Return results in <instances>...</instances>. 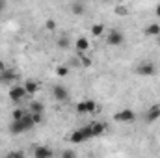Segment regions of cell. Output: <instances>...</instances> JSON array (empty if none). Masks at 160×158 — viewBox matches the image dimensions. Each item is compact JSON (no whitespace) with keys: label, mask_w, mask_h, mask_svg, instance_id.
Segmentation results:
<instances>
[{"label":"cell","mask_w":160,"mask_h":158,"mask_svg":"<svg viewBox=\"0 0 160 158\" xmlns=\"http://www.w3.org/2000/svg\"><path fill=\"white\" fill-rule=\"evenodd\" d=\"M84 9H86V7H84V4H80V2H75L71 11H73V15H82V13H84Z\"/></svg>","instance_id":"obj_17"},{"label":"cell","mask_w":160,"mask_h":158,"mask_svg":"<svg viewBox=\"0 0 160 158\" xmlns=\"http://www.w3.org/2000/svg\"><path fill=\"white\" fill-rule=\"evenodd\" d=\"M106 43L110 45V47H121L123 43H125V34L118 30V28H112L108 34H106Z\"/></svg>","instance_id":"obj_3"},{"label":"cell","mask_w":160,"mask_h":158,"mask_svg":"<svg viewBox=\"0 0 160 158\" xmlns=\"http://www.w3.org/2000/svg\"><path fill=\"white\" fill-rule=\"evenodd\" d=\"M58 47H60V48H67V47H69V39H67V37H60V39H58Z\"/></svg>","instance_id":"obj_23"},{"label":"cell","mask_w":160,"mask_h":158,"mask_svg":"<svg viewBox=\"0 0 160 158\" xmlns=\"http://www.w3.org/2000/svg\"><path fill=\"white\" fill-rule=\"evenodd\" d=\"M155 15H157V17L160 19V4L157 6V7H155Z\"/></svg>","instance_id":"obj_27"},{"label":"cell","mask_w":160,"mask_h":158,"mask_svg":"<svg viewBox=\"0 0 160 158\" xmlns=\"http://www.w3.org/2000/svg\"><path fill=\"white\" fill-rule=\"evenodd\" d=\"M22 156H24L22 151H11V153H8V158H22Z\"/></svg>","instance_id":"obj_24"},{"label":"cell","mask_w":160,"mask_h":158,"mask_svg":"<svg viewBox=\"0 0 160 158\" xmlns=\"http://www.w3.org/2000/svg\"><path fill=\"white\" fill-rule=\"evenodd\" d=\"M160 119V104H153L147 112H145V121L147 123H155Z\"/></svg>","instance_id":"obj_8"},{"label":"cell","mask_w":160,"mask_h":158,"mask_svg":"<svg viewBox=\"0 0 160 158\" xmlns=\"http://www.w3.org/2000/svg\"><path fill=\"white\" fill-rule=\"evenodd\" d=\"M75 155H77L75 151H63V153H62V156L63 158H71V156H75Z\"/></svg>","instance_id":"obj_25"},{"label":"cell","mask_w":160,"mask_h":158,"mask_svg":"<svg viewBox=\"0 0 160 158\" xmlns=\"http://www.w3.org/2000/svg\"><path fill=\"white\" fill-rule=\"evenodd\" d=\"M22 86H24V89H26L28 97H30V95H36V93L39 91V84H38L36 80H26V82H24Z\"/></svg>","instance_id":"obj_12"},{"label":"cell","mask_w":160,"mask_h":158,"mask_svg":"<svg viewBox=\"0 0 160 158\" xmlns=\"http://www.w3.org/2000/svg\"><path fill=\"white\" fill-rule=\"evenodd\" d=\"M86 108H88V114H95L97 112V102L93 99H86Z\"/></svg>","instance_id":"obj_16"},{"label":"cell","mask_w":160,"mask_h":158,"mask_svg":"<svg viewBox=\"0 0 160 158\" xmlns=\"http://www.w3.org/2000/svg\"><path fill=\"white\" fill-rule=\"evenodd\" d=\"M91 138H93V132H91L89 125H86V126L77 128V130L71 132L69 141H71V143H84V141H88V140H91Z\"/></svg>","instance_id":"obj_2"},{"label":"cell","mask_w":160,"mask_h":158,"mask_svg":"<svg viewBox=\"0 0 160 158\" xmlns=\"http://www.w3.org/2000/svg\"><path fill=\"white\" fill-rule=\"evenodd\" d=\"M143 34H145L147 37H157V36L160 34V24H157V22H149V24L145 26Z\"/></svg>","instance_id":"obj_10"},{"label":"cell","mask_w":160,"mask_h":158,"mask_svg":"<svg viewBox=\"0 0 160 158\" xmlns=\"http://www.w3.org/2000/svg\"><path fill=\"white\" fill-rule=\"evenodd\" d=\"M104 2H108V0H104Z\"/></svg>","instance_id":"obj_30"},{"label":"cell","mask_w":160,"mask_h":158,"mask_svg":"<svg viewBox=\"0 0 160 158\" xmlns=\"http://www.w3.org/2000/svg\"><path fill=\"white\" fill-rule=\"evenodd\" d=\"M127 13H128V9H127L125 6H118V7H116V15H119V17H125Z\"/></svg>","instance_id":"obj_21"},{"label":"cell","mask_w":160,"mask_h":158,"mask_svg":"<svg viewBox=\"0 0 160 158\" xmlns=\"http://www.w3.org/2000/svg\"><path fill=\"white\" fill-rule=\"evenodd\" d=\"M89 128H91V132H93V138H95V136H101V134H104V130H106V125H104V123H99V121H93V123H89Z\"/></svg>","instance_id":"obj_13"},{"label":"cell","mask_w":160,"mask_h":158,"mask_svg":"<svg viewBox=\"0 0 160 158\" xmlns=\"http://www.w3.org/2000/svg\"><path fill=\"white\" fill-rule=\"evenodd\" d=\"M30 114H45V104L39 101H32L30 102Z\"/></svg>","instance_id":"obj_14"},{"label":"cell","mask_w":160,"mask_h":158,"mask_svg":"<svg viewBox=\"0 0 160 158\" xmlns=\"http://www.w3.org/2000/svg\"><path fill=\"white\" fill-rule=\"evenodd\" d=\"M8 95H9V99H11L13 102H21L22 99H26V97H28V93H26V89H24V86H22V84L11 86Z\"/></svg>","instance_id":"obj_5"},{"label":"cell","mask_w":160,"mask_h":158,"mask_svg":"<svg viewBox=\"0 0 160 158\" xmlns=\"http://www.w3.org/2000/svg\"><path fill=\"white\" fill-rule=\"evenodd\" d=\"M134 73L140 75V77H155V73H157V65H155L153 62H143V63L136 65Z\"/></svg>","instance_id":"obj_4"},{"label":"cell","mask_w":160,"mask_h":158,"mask_svg":"<svg viewBox=\"0 0 160 158\" xmlns=\"http://www.w3.org/2000/svg\"><path fill=\"white\" fill-rule=\"evenodd\" d=\"M155 39H157V43H158V47H160V34L157 36V37H155Z\"/></svg>","instance_id":"obj_28"},{"label":"cell","mask_w":160,"mask_h":158,"mask_svg":"<svg viewBox=\"0 0 160 158\" xmlns=\"http://www.w3.org/2000/svg\"><path fill=\"white\" fill-rule=\"evenodd\" d=\"M6 9V2L4 0H0V15H2V11Z\"/></svg>","instance_id":"obj_26"},{"label":"cell","mask_w":160,"mask_h":158,"mask_svg":"<svg viewBox=\"0 0 160 158\" xmlns=\"http://www.w3.org/2000/svg\"><path fill=\"white\" fill-rule=\"evenodd\" d=\"M24 114H26V112H24L22 108H15V110H13V119H21Z\"/></svg>","instance_id":"obj_22"},{"label":"cell","mask_w":160,"mask_h":158,"mask_svg":"<svg viewBox=\"0 0 160 158\" xmlns=\"http://www.w3.org/2000/svg\"><path fill=\"white\" fill-rule=\"evenodd\" d=\"M75 47H77V50H78L80 56H82L84 52L89 50V39H88V37H78V39L75 41Z\"/></svg>","instance_id":"obj_11"},{"label":"cell","mask_w":160,"mask_h":158,"mask_svg":"<svg viewBox=\"0 0 160 158\" xmlns=\"http://www.w3.org/2000/svg\"><path fill=\"white\" fill-rule=\"evenodd\" d=\"M114 119L118 121V123H132L134 119H136V114H134V110H130V108H125V110H119Z\"/></svg>","instance_id":"obj_7"},{"label":"cell","mask_w":160,"mask_h":158,"mask_svg":"<svg viewBox=\"0 0 160 158\" xmlns=\"http://www.w3.org/2000/svg\"><path fill=\"white\" fill-rule=\"evenodd\" d=\"M56 75L58 77H67L69 75V67L67 65H58L56 67Z\"/></svg>","instance_id":"obj_18"},{"label":"cell","mask_w":160,"mask_h":158,"mask_svg":"<svg viewBox=\"0 0 160 158\" xmlns=\"http://www.w3.org/2000/svg\"><path fill=\"white\" fill-rule=\"evenodd\" d=\"M102 34H104V24L102 22H97V24L91 26V36L93 37H101Z\"/></svg>","instance_id":"obj_15"},{"label":"cell","mask_w":160,"mask_h":158,"mask_svg":"<svg viewBox=\"0 0 160 158\" xmlns=\"http://www.w3.org/2000/svg\"><path fill=\"white\" fill-rule=\"evenodd\" d=\"M36 126V123H34V119H32V114H24L21 119H13L11 123H9V134H13V136H19V134H24V132H28V130H32Z\"/></svg>","instance_id":"obj_1"},{"label":"cell","mask_w":160,"mask_h":158,"mask_svg":"<svg viewBox=\"0 0 160 158\" xmlns=\"http://www.w3.org/2000/svg\"><path fill=\"white\" fill-rule=\"evenodd\" d=\"M0 84H4V77H2V73H0Z\"/></svg>","instance_id":"obj_29"},{"label":"cell","mask_w":160,"mask_h":158,"mask_svg":"<svg viewBox=\"0 0 160 158\" xmlns=\"http://www.w3.org/2000/svg\"><path fill=\"white\" fill-rule=\"evenodd\" d=\"M45 28H47L48 32H52V30H56V21H52V19H48V21L45 22Z\"/></svg>","instance_id":"obj_20"},{"label":"cell","mask_w":160,"mask_h":158,"mask_svg":"<svg viewBox=\"0 0 160 158\" xmlns=\"http://www.w3.org/2000/svg\"><path fill=\"white\" fill-rule=\"evenodd\" d=\"M77 112H78L80 116H86V114H88V108H86V101H82V102H78V104H77Z\"/></svg>","instance_id":"obj_19"},{"label":"cell","mask_w":160,"mask_h":158,"mask_svg":"<svg viewBox=\"0 0 160 158\" xmlns=\"http://www.w3.org/2000/svg\"><path fill=\"white\" fill-rule=\"evenodd\" d=\"M52 95H54V99L58 101V102H67L69 101V89L65 87V86H62V84H56L54 87H52Z\"/></svg>","instance_id":"obj_6"},{"label":"cell","mask_w":160,"mask_h":158,"mask_svg":"<svg viewBox=\"0 0 160 158\" xmlns=\"http://www.w3.org/2000/svg\"><path fill=\"white\" fill-rule=\"evenodd\" d=\"M34 156L36 158H52L54 156V151L50 147H36L34 149Z\"/></svg>","instance_id":"obj_9"}]
</instances>
